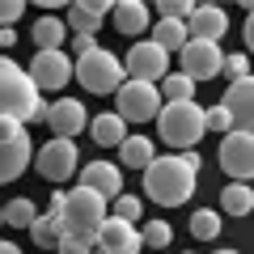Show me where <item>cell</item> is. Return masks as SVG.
Masks as SVG:
<instances>
[{
	"mask_svg": "<svg viewBox=\"0 0 254 254\" xmlns=\"http://www.w3.org/2000/svg\"><path fill=\"white\" fill-rule=\"evenodd\" d=\"M140 237H144V246H148V250H165V246L174 242V229L165 225V220H148V225L140 229Z\"/></svg>",
	"mask_w": 254,
	"mask_h": 254,
	"instance_id": "obj_29",
	"label": "cell"
},
{
	"mask_svg": "<svg viewBox=\"0 0 254 254\" xmlns=\"http://www.w3.org/2000/svg\"><path fill=\"white\" fill-rule=\"evenodd\" d=\"M34 220H38V208L30 195H17V199L4 203V225L9 229H34Z\"/></svg>",
	"mask_w": 254,
	"mask_h": 254,
	"instance_id": "obj_26",
	"label": "cell"
},
{
	"mask_svg": "<svg viewBox=\"0 0 254 254\" xmlns=\"http://www.w3.org/2000/svg\"><path fill=\"white\" fill-rule=\"evenodd\" d=\"M115 9V4H106V0H76L72 9H68V17H64V26L72 30V34H98L102 17Z\"/></svg>",
	"mask_w": 254,
	"mask_h": 254,
	"instance_id": "obj_18",
	"label": "cell"
},
{
	"mask_svg": "<svg viewBox=\"0 0 254 254\" xmlns=\"http://www.w3.org/2000/svg\"><path fill=\"white\" fill-rule=\"evenodd\" d=\"M60 254H93V246L72 242V237H64V242H60Z\"/></svg>",
	"mask_w": 254,
	"mask_h": 254,
	"instance_id": "obj_36",
	"label": "cell"
},
{
	"mask_svg": "<svg viewBox=\"0 0 254 254\" xmlns=\"http://www.w3.org/2000/svg\"><path fill=\"white\" fill-rule=\"evenodd\" d=\"M76 81L89 93H119L123 81H127V72H123V60H119L115 51L98 47V51H89V55L76 60Z\"/></svg>",
	"mask_w": 254,
	"mask_h": 254,
	"instance_id": "obj_5",
	"label": "cell"
},
{
	"mask_svg": "<svg viewBox=\"0 0 254 254\" xmlns=\"http://www.w3.org/2000/svg\"><path fill=\"white\" fill-rule=\"evenodd\" d=\"M216 254H237V250H216Z\"/></svg>",
	"mask_w": 254,
	"mask_h": 254,
	"instance_id": "obj_41",
	"label": "cell"
},
{
	"mask_svg": "<svg viewBox=\"0 0 254 254\" xmlns=\"http://www.w3.org/2000/svg\"><path fill=\"white\" fill-rule=\"evenodd\" d=\"M220 208H225L229 216H250L254 212V190L246 187V182H229V187L220 190Z\"/></svg>",
	"mask_w": 254,
	"mask_h": 254,
	"instance_id": "obj_25",
	"label": "cell"
},
{
	"mask_svg": "<svg viewBox=\"0 0 254 254\" xmlns=\"http://www.w3.org/2000/svg\"><path fill=\"white\" fill-rule=\"evenodd\" d=\"M72 51H76V60L89 55V51H98V38H93V34H72Z\"/></svg>",
	"mask_w": 254,
	"mask_h": 254,
	"instance_id": "obj_35",
	"label": "cell"
},
{
	"mask_svg": "<svg viewBox=\"0 0 254 254\" xmlns=\"http://www.w3.org/2000/svg\"><path fill=\"white\" fill-rule=\"evenodd\" d=\"M203 123H208V131H233V119H229V110L225 106H212V110H203Z\"/></svg>",
	"mask_w": 254,
	"mask_h": 254,
	"instance_id": "obj_33",
	"label": "cell"
},
{
	"mask_svg": "<svg viewBox=\"0 0 254 254\" xmlns=\"http://www.w3.org/2000/svg\"><path fill=\"white\" fill-rule=\"evenodd\" d=\"M30 157H34L30 131H26L21 140H13V144H4V140H0V187H4V182H13V178H21V174H26V165H30Z\"/></svg>",
	"mask_w": 254,
	"mask_h": 254,
	"instance_id": "obj_19",
	"label": "cell"
},
{
	"mask_svg": "<svg viewBox=\"0 0 254 254\" xmlns=\"http://www.w3.org/2000/svg\"><path fill=\"white\" fill-rule=\"evenodd\" d=\"M195 182H199V157L195 153L157 157L144 170V195L161 208H182L195 195Z\"/></svg>",
	"mask_w": 254,
	"mask_h": 254,
	"instance_id": "obj_1",
	"label": "cell"
},
{
	"mask_svg": "<svg viewBox=\"0 0 254 254\" xmlns=\"http://www.w3.org/2000/svg\"><path fill=\"white\" fill-rule=\"evenodd\" d=\"M110 17H115V30H119V34H127V38L153 30V13H148L144 0H119L115 9H110Z\"/></svg>",
	"mask_w": 254,
	"mask_h": 254,
	"instance_id": "obj_17",
	"label": "cell"
},
{
	"mask_svg": "<svg viewBox=\"0 0 254 254\" xmlns=\"http://www.w3.org/2000/svg\"><path fill=\"white\" fill-rule=\"evenodd\" d=\"M81 187H89V190H98L102 199H119L123 195V170H119L115 161H89L81 170Z\"/></svg>",
	"mask_w": 254,
	"mask_h": 254,
	"instance_id": "obj_15",
	"label": "cell"
},
{
	"mask_svg": "<svg viewBox=\"0 0 254 254\" xmlns=\"http://www.w3.org/2000/svg\"><path fill=\"white\" fill-rule=\"evenodd\" d=\"M89 131H93V144H102V148H119L127 140V123L119 115H98Z\"/></svg>",
	"mask_w": 254,
	"mask_h": 254,
	"instance_id": "obj_23",
	"label": "cell"
},
{
	"mask_svg": "<svg viewBox=\"0 0 254 254\" xmlns=\"http://www.w3.org/2000/svg\"><path fill=\"white\" fill-rule=\"evenodd\" d=\"M30 34H34V47H38V51H64V38H68V26H64L60 17H38Z\"/></svg>",
	"mask_w": 254,
	"mask_h": 254,
	"instance_id": "obj_21",
	"label": "cell"
},
{
	"mask_svg": "<svg viewBox=\"0 0 254 254\" xmlns=\"http://www.w3.org/2000/svg\"><path fill=\"white\" fill-rule=\"evenodd\" d=\"M157 127H161V140L174 144V148H195L208 136L203 110L195 106V102H165L161 115H157Z\"/></svg>",
	"mask_w": 254,
	"mask_h": 254,
	"instance_id": "obj_4",
	"label": "cell"
},
{
	"mask_svg": "<svg viewBox=\"0 0 254 254\" xmlns=\"http://www.w3.org/2000/svg\"><path fill=\"white\" fill-rule=\"evenodd\" d=\"M225 30H229V17H225V9H216V4H199V9L190 13V21H187V34L199 38V43H220Z\"/></svg>",
	"mask_w": 254,
	"mask_h": 254,
	"instance_id": "obj_16",
	"label": "cell"
},
{
	"mask_svg": "<svg viewBox=\"0 0 254 254\" xmlns=\"http://www.w3.org/2000/svg\"><path fill=\"white\" fill-rule=\"evenodd\" d=\"M9 64H13V60H0V72H4V68H9Z\"/></svg>",
	"mask_w": 254,
	"mask_h": 254,
	"instance_id": "obj_40",
	"label": "cell"
},
{
	"mask_svg": "<svg viewBox=\"0 0 254 254\" xmlns=\"http://www.w3.org/2000/svg\"><path fill=\"white\" fill-rule=\"evenodd\" d=\"M220 170L233 182L254 178V136L250 131H229V136L220 140Z\"/></svg>",
	"mask_w": 254,
	"mask_h": 254,
	"instance_id": "obj_11",
	"label": "cell"
},
{
	"mask_svg": "<svg viewBox=\"0 0 254 254\" xmlns=\"http://www.w3.org/2000/svg\"><path fill=\"white\" fill-rule=\"evenodd\" d=\"M93 254H102V250H93Z\"/></svg>",
	"mask_w": 254,
	"mask_h": 254,
	"instance_id": "obj_43",
	"label": "cell"
},
{
	"mask_svg": "<svg viewBox=\"0 0 254 254\" xmlns=\"http://www.w3.org/2000/svg\"><path fill=\"white\" fill-rule=\"evenodd\" d=\"M13 43H17V30L4 26V30H0V51H4V47H13Z\"/></svg>",
	"mask_w": 254,
	"mask_h": 254,
	"instance_id": "obj_38",
	"label": "cell"
},
{
	"mask_svg": "<svg viewBox=\"0 0 254 254\" xmlns=\"http://www.w3.org/2000/svg\"><path fill=\"white\" fill-rule=\"evenodd\" d=\"M47 110H51V102H43L30 72L9 64L0 72V119H13V123L26 127V123H47Z\"/></svg>",
	"mask_w": 254,
	"mask_h": 254,
	"instance_id": "obj_2",
	"label": "cell"
},
{
	"mask_svg": "<svg viewBox=\"0 0 254 254\" xmlns=\"http://www.w3.org/2000/svg\"><path fill=\"white\" fill-rule=\"evenodd\" d=\"M165 68H170V51H161L153 38H148V43H136L127 51V64H123L127 81H144V85L165 81Z\"/></svg>",
	"mask_w": 254,
	"mask_h": 254,
	"instance_id": "obj_10",
	"label": "cell"
},
{
	"mask_svg": "<svg viewBox=\"0 0 254 254\" xmlns=\"http://www.w3.org/2000/svg\"><path fill=\"white\" fill-rule=\"evenodd\" d=\"M110 203H115V220H127V225L140 220V199L136 195H119V199H110Z\"/></svg>",
	"mask_w": 254,
	"mask_h": 254,
	"instance_id": "obj_30",
	"label": "cell"
},
{
	"mask_svg": "<svg viewBox=\"0 0 254 254\" xmlns=\"http://www.w3.org/2000/svg\"><path fill=\"white\" fill-rule=\"evenodd\" d=\"M190 93H195V81L182 76V72H174V76H165V81H161V98L165 102H190Z\"/></svg>",
	"mask_w": 254,
	"mask_h": 254,
	"instance_id": "obj_27",
	"label": "cell"
},
{
	"mask_svg": "<svg viewBox=\"0 0 254 254\" xmlns=\"http://www.w3.org/2000/svg\"><path fill=\"white\" fill-rule=\"evenodd\" d=\"M153 43L161 47V51H182V47L190 43L187 21H178V17H161V21L153 26Z\"/></svg>",
	"mask_w": 254,
	"mask_h": 254,
	"instance_id": "obj_22",
	"label": "cell"
},
{
	"mask_svg": "<svg viewBox=\"0 0 254 254\" xmlns=\"http://www.w3.org/2000/svg\"><path fill=\"white\" fill-rule=\"evenodd\" d=\"M47 127H51L60 140H72L76 131H85V127H89V119H85V102H76V98L51 102V110H47Z\"/></svg>",
	"mask_w": 254,
	"mask_h": 254,
	"instance_id": "obj_14",
	"label": "cell"
},
{
	"mask_svg": "<svg viewBox=\"0 0 254 254\" xmlns=\"http://www.w3.org/2000/svg\"><path fill=\"white\" fill-rule=\"evenodd\" d=\"M242 34H246V47H250V51H254V4H250V17H246Z\"/></svg>",
	"mask_w": 254,
	"mask_h": 254,
	"instance_id": "obj_37",
	"label": "cell"
},
{
	"mask_svg": "<svg viewBox=\"0 0 254 254\" xmlns=\"http://www.w3.org/2000/svg\"><path fill=\"white\" fill-rule=\"evenodd\" d=\"M0 225H4V208H0Z\"/></svg>",
	"mask_w": 254,
	"mask_h": 254,
	"instance_id": "obj_42",
	"label": "cell"
},
{
	"mask_svg": "<svg viewBox=\"0 0 254 254\" xmlns=\"http://www.w3.org/2000/svg\"><path fill=\"white\" fill-rule=\"evenodd\" d=\"M190 233L199 237V242H212V237L220 233V212H212V208L195 212V216H190Z\"/></svg>",
	"mask_w": 254,
	"mask_h": 254,
	"instance_id": "obj_28",
	"label": "cell"
},
{
	"mask_svg": "<svg viewBox=\"0 0 254 254\" xmlns=\"http://www.w3.org/2000/svg\"><path fill=\"white\" fill-rule=\"evenodd\" d=\"M199 9V4H190V0H161V17H178V21H190V13Z\"/></svg>",
	"mask_w": 254,
	"mask_h": 254,
	"instance_id": "obj_31",
	"label": "cell"
},
{
	"mask_svg": "<svg viewBox=\"0 0 254 254\" xmlns=\"http://www.w3.org/2000/svg\"><path fill=\"white\" fill-rule=\"evenodd\" d=\"M34 170L43 174L47 182H68V178L76 174V144H72V140L51 136V140L34 153Z\"/></svg>",
	"mask_w": 254,
	"mask_h": 254,
	"instance_id": "obj_9",
	"label": "cell"
},
{
	"mask_svg": "<svg viewBox=\"0 0 254 254\" xmlns=\"http://www.w3.org/2000/svg\"><path fill=\"white\" fill-rule=\"evenodd\" d=\"M178 64H182V76H190V81H212V76L225 72V51H220L216 43L190 38V43L178 51Z\"/></svg>",
	"mask_w": 254,
	"mask_h": 254,
	"instance_id": "obj_8",
	"label": "cell"
},
{
	"mask_svg": "<svg viewBox=\"0 0 254 254\" xmlns=\"http://www.w3.org/2000/svg\"><path fill=\"white\" fill-rule=\"evenodd\" d=\"M0 254H21V250H17L13 242H0Z\"/></svg>",
	"mask_w": 254,
	"mask_h": 254,
	"instance_id": "obj_39",
	"label": "cell"
},
{
	"mask_svg": "<svg viewBox=\"0 0 254 254\" xmlns=\"http://www.w3.org/2000/svg\"><path fill=\"white\" fill-rule=\"evenodd\" d=\"M21 13H26V4H21V0H0V30H4V26H13V21H17Z\"/></svg>",
	"mask_w": 254,
	"mask_h": 254,
	"instance_id": "obj_34",
	"label": "cell"
},
{
	"mask_svg": "<svg viewBox=\"0 0 254 254\" xmlns=\"http://www.w3.org/2000/svg\"><path fill=\"white\" fill-rule=\"evenodd\" d=\"M64 237L85 246H98V229L106 225V199L89 187H76V190H64Z\"/></svg>",
	"mask_w": 254,
	"mask_h": 254,
	"instance_id": "obj_3",
	"label": "cell"
},
{
	"mask_svg": "<svg viewBox=\"0 0 254 254\" xmlns=\"http://www.w3.org/2000/svg\"><path fill=\"white\" fill-rule=\"evenodd\" d=\"M220 106H225L229 119H233V131H250L254 136V76L229 85L225 98H220Z\"/></svg>",
	"mask_w": 254,
	"mask_h": 254,
	"instance_id": "obj_13",
	"label": "cell"
},
{
	"mask_svg": "<svg viewBox=\"0 0 254 254\" xmlns=\"http://www.w3.org/2000/svg\"><path fill=\"white\" fill-rule=\"evenodd\" d=\"M93 250H102V254H140L144 250V237H140L136 225L106 216V225L98 229V246H93Z\"/></svg>",
	"mask_w": 254,
	"mask_h": 254,
	"instance_id": "obj_12",
	"label": "cell"
},
{
	"mask_svg": "<svg viewBox=\"0 0 254 254\" xmlns=\"http://www.w3.org/2000/svg\"><path fill=\"white\" fill-rule=\"evenodd\" d=\"M30 237H34L38 250H60V242H64V220H60V212H47V216H38L34 229H30Z\"/></svg>",
	"mask_w": 254,
	"mask_h": 254,
	"instance_id": "obj_24",
	"label": "cell"
},
{
	"mask_svg": "<svg viewBox=\"0 0 254 254\" xmlns=\"http://www.w3.org/2000/svg\"><path fill=\"white\" fill-rule=\"evenodd\" d=\"M119 110L115 115L123 123H148V119L161 115V89L157 85H144V81H123V89L115 93Z\"/></svg>",
	"mask_w": 254,
	"mask_h": 254,
	"instance_id": "obj_6",
	"label": "cell"
},
{
	"mask_svg": "<svg viewBox=\"0 0 254 254\" xmlns=\"http://www.w3.org/2000/svg\"><path fill=\"white\" fill-rule=\"evenodd\" d=\"M119 161H123L127 170H148V165L157 161L153 140H148V136H127L123 144H119Z\"/></svg>",
	"mask_w": 254,
	"mask_h": 254,
	"instance_id": "obj_20",
	"label": "cell"
},
{
	"mask_svg": "<svg viewBox=\"0 0 254 254\" xmlns=\"http://www.w3.org/2000/svg\"><path fill=\"white\" fill-rule=\"evenodd\" d=\"M76 76V60H68L64 51H38L30 60V81L38 85V93H55Z\"/></svg>",
	"mask_w": 254,
	"mask_h": 254,
	"instance_id": "obj_7",
	"label": "cell"
},
{
	"mask_svg": "<svg viewBox=\"0 0 254 254\" xmlns=\"http://www.w3.org/2000/svg\"><path fill=\"white\" fill-rule=\"evenodd\" d=\"M225 72H229V85L246 81L250 76V55H225Z\"/></svg>",
	"mask_w": 254,
	"mask_h": 254,
	"instance_id": "obj_32",
	"label": "cell"
}]
</instances>
